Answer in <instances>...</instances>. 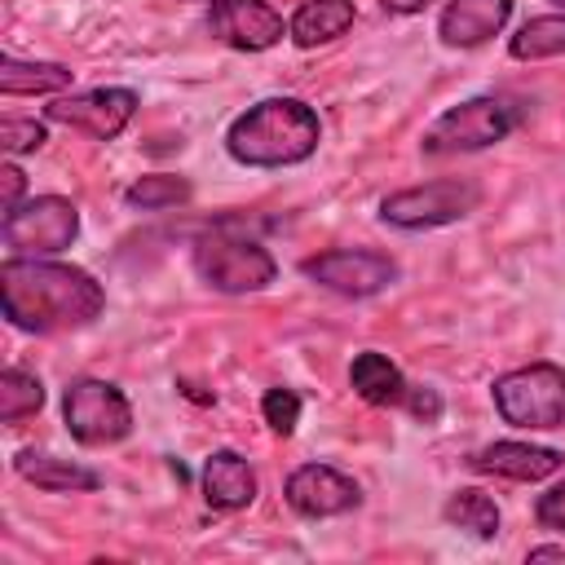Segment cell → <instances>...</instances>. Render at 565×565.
<instances>
[{"label":"cell","instance_id":"obj_1","mask_svg":"<svg viewBox=\"0 0 565 565\" xmlns=\"http://www.w3.org/2000/svg\"><path fill=\"white\" fill-rule=\"evenodd\" d=\"M0 305L18 331L49 335V331L88 327L102 313L106 291L79 265H62L44 256H9L0 265Z\"/></svg>","mask_w":565,"mask_h":565},{"label":"cell","instance_id":"obj_7","mask_svg":"<svg viewBox=\"0 0 565 565\" xmlns=\"http://www.w3.org/2000/svg\"><path fill=\"white\" fill-rule=\"evenodd\" d=\"M62 419L79 446H115L132 433V406L128 397L106 380H71L62 397Z\"/></svg>","mask_w":565,"mask_h":565},{"label":"cell","instance_id":"obj_26","mask_svg":"<svg viewBox=\"0 0 565 565\" xmlns=\"http://www.w3.org/2000/svg\"><path fill=\"white\" fill-rule=\"evenodd\" d=\"M534 516H539V525H547V530H565V481H556L552 490L539 494Z\"/></svg>","mask_w":565,"mask_h":565},{"label":"cell","instance_id":"obj_25","mask_svg":"<svg viewBox=\"0 0 565 565\" xmlns=\"http://www.w3.org/2000/svg\"><path fill=\"white\" fill-rule=\"evenodd\" d=\"M44 141H49L44 124H35V119H0V146H4L9 154H26V150H40Z\"/></svg>","mask_w":565,"mask_h":565},{"label":"cell","instance_id":"obj_23","mask_svg":"<svg viewBox=\"0 0 565 565\" xmlns=\"http://www.w3.org/2000/svg\"><path fill=\"white\" fill-rule=\"evenodd\" d=\"M124 199H128L132 207H141V212H154V207H177V203H185V199H190V185H185L181 177L154 172V177L132 181Z\"/></svg>","mask_w":565,"mask_h":565},{"label":"cell","instance_id":"obj_4","mask_svg":"<svg viewBox=\"0 0 565 565\" xmlns=\"http://www.w3.org/2000/svg\"><path fill=\"white\" fill-rule=\"evenodd\" d=\"M194 265H199L203 282H212L216 291H230V296L260 291V287H269L274 274H278L274 256H269L256 238L234 234L230 225H216V230H207V234L194 243Z\"/></svg>","mask_w":565,"mask_h":565},{"label":"cell","instance_id":"obj_24","mask_svg":"<svg viewBox=\"0 0 565 565\" xmlns=\"http://www.w3.org/2000/svg\"><path fill=\"white\" fill-rule=\"evenodd\" d=\"M260 415H265V424L274 428V433H296V424H300V397L291 393V388H269L265 397H260Z\"/></svg>","mask_w":565,"mask_h":565},{"label":"cell","instance_id":"obj_3","mask_svg":"<svg viewBox=\"0 0 565 565\" xmlns=\"http://www.w3.org/2000/svg\"><path fill=\"white\" fill-rule=\"evenodd\" d=\"M494 411L512 428H565V366L530 362L494 380Z\"/></svg>","mask_w":565,"mask_h":565},{"label":"cell","instance_id":"obj_30","mask_svg":"<svg viewBox=\"0 0 565 565\" xmlns=\"http://www.w3.org/2000/svg\"><path fill=\"white\" fill-rule=\"evenodd\" d=\"M525 561H565V547H530Z\"/></svg>","mask_w":565,"mask_h":565},{"label":"cell","instance_id":"obj_11","mask_svg":"<svg viewBox=\"0 0 565 565\" xmlns=\"http://www.w3.org/2000/svg\"><path fill=\"white\" fill-rule=\"evenodd\" d=\"M207 31L238 53H265L287 35L282 13L265 0H212Z\"/></svg>","mask_w":565,"mask_h":565},{"label":"cell","instance_id":"obj_6","mask_svg":"<svg viewBox=\"0 0 565 565\" xmlns=\"http://www.w3.org/2000/svg\"><path fill=\"white\" fill-rule=\"evenodd\" d=\"M9 256H57L79 234V212L62 194H40L31 203H18L0 221Z\"/></svg>","mask_w":565,"mask_h":565},{"label":"cell","instance_id":"obj_20","mask_svg":"<svg viewBox=\"0 0 565 565\" xmlns=\"http://www.w3.org/2000/svg\"><path fill=\"white\" fill-rule=\"evenodd\" d=\"M508 53L516 62H539V57H561L565 53V13H543V18H530L512 40H508Z\"/></svg>","mask_w":565,"mask_h":565},{"label":"cell","instance_id":"obj_29","mask_svg":"<svg viewBox=\"0 0 565 565\" xmlns=\"http://www.w3.org/2000/svg\"><path fill=\"white\" fill-rule=\"evenodd\" d=\"M433 0H384V9L388 13H419V9H428Z\"/></svg>","mask_w":565,"mask_h":565},{"label":"cell","instance_id":"obj_10","mask_svg":"<svg viewBox=\"0 0 565 565\" xmlns=\"http://www.w3.org/2000/svg\"><path fill=\"white\" fill-rule=\"evenodd\" d=\"M53 124H66V128H79L97 141H110L128 128V119L137 115V93L132 88H88V93H71V97H57L49 110H44Z\"/></svg>","mask_w":565,"mask_h":565},{"label":"cell","instance_id":"obj_27","mask_svg":"<svg viewBox=\"0 0 565 565\" xmlns=\"http://www.w3.org/2000/svg\"><path fill=\"white\" fill-rule=\"evenodd\" d=\"M0 185H4L0 207H4V212H13V207H18V199H22V190H26V177H22L13 163H4V168H0Z\"/></svg>","mask_w":565,"mask_h":565},{"label":"cell","instance_id":"obj_19","mask_svg":"<svg viewBox=\"0 0 565 565\" xmlns=\"http://www.w3.org/2000/svg\"><path fill=\"white\" fill-rule=\"evenodd\" d=\"M57 88H71V66H62V62H18V57L0 62V93L4 97L57 93Z\"/></svg>","mask_w":565,"mask_h":565},{"label":"cell","instance_id":"obj_2","mask_svg":"<svg viewBox=\"0 0 565 565\" xmlns=\"http://www.w3.org/2000/svg\"><path fill=\"white\" fill-rule=\"evenodd\" d=\"M318 137H322V124L305 102L265 97L230 124L225 150L247 168H287L309 159L318 150Z\"/></svg>","mask_w":565,"mask_h":565},{"label":"cell","instance_id":"obj_16","mask_svg":"<svg viewBox=\"0 0 565 565\" xmlns=\"http://www.w3.org/2000/svg\"><path fill=\"white\" fill-rule=\"evenodd\" d=\"M353 26V0H305L296 13H291V40L300 49H318V44H331L335 35H344Z\"/></svg>","mask_w":565,"mask_h":565},{"label":"cell","instance_id":"obj_31","mask_svg":"<svg viewBox=\"0 0 565 565\" xmlns=\"http://www.w3.org/2000/svg\"><path fill=\"white\" fill-rule=\"evenodd\" d=\"M556 4H561V9H565V0H556Z\"/></svg>","mask_w":565,"mask_h":565},{"label":"cell","instance_id":"obj_22","mask_svg":"<svg viewBox=\"0 0 565 565\" xmlns=\"http://www.w3.org/2000/svg\"><path fill=\"white\" fill-rule=\"evenodd\" d=\"M40 406H44L40 380H35L31 371H22V366H9L4 380H0V419H4V424H18V419L35 415Z\"/></svg>","mask_w":565,"mask_h":565},{"label":"cell","instance_id":"obj_21","mask_svg":"<svg viewBox=\"0 0 565 565\" xmlns=\"http://www.w3.org/2000/svg\"><path fill=\"white\" fill-rule=\"evenodd\" d=\"M446 521L477 534V539H494L499 534V503L486 490H455L446 499Z\"/></svg>","mask_w":565,"mask_h":565},{"label":"cell","instance_id":"obj_8","mask_svg":"<svg viewBox=\"0 0 565 565\" xmlns=\"http://www.w3.org/2000/svg\"><path fill=\"white\" fill-rule=\"evenodd\" d=\"M512 132V110L499 97H472L450 106L433 119L424 132V154H459V150H486Z\"/></svg>","mask_w":565,"mask_h":565},{"label":"cell","instance_id":"obj_17","mask_svg":"<svg viewBox=\"0 0 565 565\" xmlns=\"http://www.w3.org/2000/svg\"><path fill=\"white\" fill-rule=\"evenodd\" d=\"M13 468H18V477H26L31 486L53 490V494H62V490H97V472H93V468L71 463V459H57V455L22 450V455L13 459Z\"/></svg>","mask_w":565,"mask_h":565},{"label":"cell","instance_id":"obj_5","mask_svg":"<svg viewBox=\"0 0 565 565\" xmlns=\"http://www.w3.org/2000/svg\"><path fill=\"white\" fill-rule=\"evenodd\" d=\"M477 203H481V185L472 177H437V181L388 194L380 203V216L397 230H433L477 212Z\"/></svg>","mask_w":565,"mask_h":565},{"label":"cell","instance_id":"obj_12","mask_svg":"<svg viewBox=\"0 0 565 565\" xmlns=\"http://www.w3.org/2000/svg\"><path fill=\"white\" fill-rule=\"evenodd\" d=\"M287 503L300 512V516H340V512H353L362 503V490L353 477H344L340 468L331 463H300L291 477H287Z\"/></svg>","mask_w":565,"mask_h":565},{"label":"cell","instance_id":"obj_13","mask_svg":"<svg viewBox=\"0 0 565 565\" xmlns=\"http://www.w3.org/2000/svg\"><path fill=\"white\" fill-rule=\"evenodd\" d=\"M472 468L490 477H508V481H543L561 472V450L534 446V441H494L472 455Z\"/></svg>","mask_w":565,"mask_h":565},{"label":"cell","instance_id":"obj_9","mask_svg":"<svg viewBox=\"0 0 565 565\" xmlns=\"http://www.w3.org/2000/svg\"><path fill=\"white\" fill-rule=\"evenodd\" d=\"M300 269L318 287H327L335 296H349V300L375 296L397 278V265L384 252H366V247H331V252L309 256Z\"/></svg>","mask_w":565,"mask_h":565},{"label":"cell","instance_id":"obj_15","mask_svg":"<svg viewBox=\"0 0 565 565\" xmlns=\"http://www.w3.org/2000/svg\"><path fill=\"white\" fill-rule=\"evenodd\" d=\"M203 499L221 512H234V508H247L256 499V472L243 455L234 450H216L207 455L203 463Z\"/></svg>","mask_w":565,"mask_h":565},{"label":"cell","instance_id":"obj_18","mask_svg":"<svg viewBox=\"0 0 565 565\" xmlns=\"http://www.w3.org/2000/svg\"><path fill=\"white\" fill-rule=\"evenodd\" d=\"M349 384H353V393H358L362 402H371V406H393V402L406 397V380H402V371H397L384 353H375V349H366V353L353 358V366H349Z\"/></svg>","mask_w":565,"mask_h":565},{"label":"cell","instance_id":"obj_14","mask_svg":"<svg viewBox=\"0 0 565 565\" xmlns=\"http://www.w3.org/2000/svg\"><path fill=\"white\" fill-rule=\"evenodd\" d=\"M508 13H512V0H450L441 9L437 35L450 49H472V44H486L490 35H499L508 26Z\"/></svg>","mask_w":565,"mask_h":565},{"label":"cell","instance_id":"obj_28","mask_svg":"<svg viewBox=\"0 0 565 565\" xmlns=\"http://www.w3.org/2000/svg\"><path fill=\"white\" fill-rule=\"evenodd\" d=\"M406 402H411V411H415L424 424H433V419L441 415V397H437L433 388H411V393H406Z\"/></svg>","mask_w":565,"mask_h":565}]
</instances>
